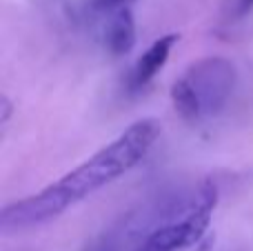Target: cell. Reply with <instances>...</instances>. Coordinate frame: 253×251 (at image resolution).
I'll return each mask as SVG.
<instances>
[{
  "mask_svg": "<svg viewBox=\"0 0 253 251\" xmlns=\"http://www.w3.org/2000/svg\"><path fill=\"white\" fill-rule=\"evenodd\" d=\"M160 131L162 125L158 118L135 120L116 140H111L89 160L65 173L60 180L40 189L38 194H31L27 198L7 205L0 211V227L7 231L29 229V227H38L42 222L58 218L71 205L80 203L93 191L118 180L120 176L129 173L135 165L142 163L151 147L156 145Z\"/></svg>",
  "mask_w": 253,
  "mask_h": 251,
  "instance_id": "6da1fadb",
  "label": "cell"
},
{
  "mask_svg": "<svg viewBox=\"0 0 253 251\" xmlns=\"http://www.w3.org/2000/svg\"><path fill=\"white\" fill-rule=\"evenodd\" d=\"M193 93L202 116H213L224 109L236 87V65L222 56H207L193 62L180 76Z\"/></svg>",
  "mask_w": 253,
  "mask_h": 251,
  "instance_id": "7a4b0ae2",
  "label": "cell"
},
{
  "mask_svg": "<svg viewBox=\"0 0 253 251\" xmlns=\"http://www.w3.org/2000/svg\"><path fill=\"white\" fill-rule=\"evenodd\" d=\"M215 205H218V187H215L213 180L207 178V180L200 182V187H198L196 194H193V200L189 203L184 216L180 218L189 240H191V247L200 243L202 236L209 231Z\"/></svg>",
  "mask_w": 253,
  "mask_h": 251,
  "instance_id": "3957f363",
  "label": "cell"
},
{
  "mask_svg": "<svg viewBox=\"0 0 253 251\" xmlns=\"http://www.w3.org/2000/svg\"><path fill=\"white\" fill-rule=\"evenodd\" d=\"M178 42H180V34H165L140 56V60L133 67V74H131V83H133L135 89L151 83L153 76L167 65L171 51H173V47Z\"/></svg>",
  "mask_w": 253,
  "mask_h": 251,
  "instance_id": "277c9868",
  "label": "cell"
},
{
  "mask_svg": "<svg viewBox=\"0 0 253 251\" xmlns=\"http://www.w3.org/2000/svg\"><path fill=\"white\" fill-rule=\"evenodd\" d=\"M105 40H107V49L114 56H126L135 47V20L129 7L109 11Z\"/></svg>",
  "mask_w": 253,
  "mask_h": 251,
  "instance_id": "5b68a950",
  "label": "cell"
},
{
  "mask_svg": "<svg viewBox=\"0 0 253 251\" xmlns=\"http://www.w3.org/2000/svg\"><path fill=\"white\" fill-rule=\"evenodd\" d=\"M131 2H135V0H96V7L102 11H116V9L129 7Z\"/></svg>",
  "mask_w": 253,
  "mask_h": 251,
  "instance_id": "8992f818",
  "label": "cell"
},
{
  "mask_svg": "<svg viewBox=\"0 0 253 251\" xmlns=\"http://www.w3.org/2000/svg\"><path fill=\"white\" fill-rule=\"evenodd\" d=\"M11 114H13V105H11V100L2 93V96H0V125H2V127H7Z\"/></svg>",
  "mask_w": 253,
  "mask_h": 251,
  "instance_id": "52a82bcc",
  "label": "cell"
},
{
  "mask_svg": "<svg viewBox=\"0 0 253 251\" xmlns=\"http://www.w3.org/2000/svg\"><path fill=\"white\" fill-rule=\"evenodd\" d=\"M253 9V0H238V13H247Z\"/></svg>",
  "mask_w": 253,
  "mask_h": 251,
  "instance_id": "ba28073f",
  "label": "cell"
}]
</instances>
